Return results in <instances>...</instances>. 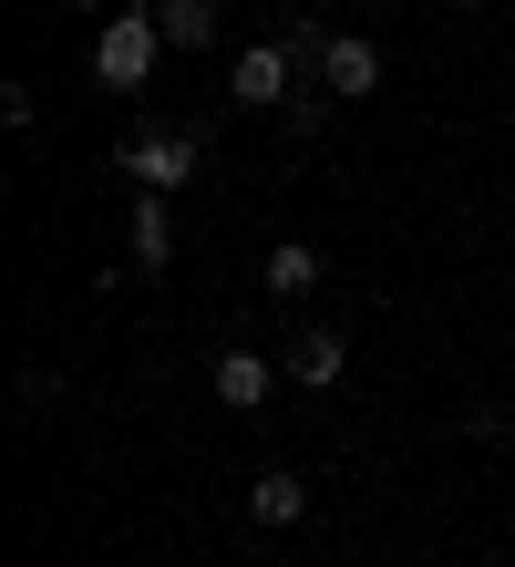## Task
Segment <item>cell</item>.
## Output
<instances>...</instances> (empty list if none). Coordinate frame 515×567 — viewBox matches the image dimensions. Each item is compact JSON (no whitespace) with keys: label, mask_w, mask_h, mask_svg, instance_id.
Here are the masks:
<instances>
[{"label":"cell","mask_w":515,"mask_h":567,"mask_svg":"<svg viewBox=\"0 0 515 567\" xmlns=\"http://www.w3.org/2000/svg\"><path fill=\"white\" fill-rule=\"evenodd\" d=\"M464 433H474V444H505V403H474V413H454Z\"/></svg>","instance_id":"obj_12"},{"label":"cell","mask_w":515,"mask_h":567,"mask_svg":"<svg viewBox=\"0 0 515 567\" xmlns=\"http://www.w3.org/2000/svg\"><path fill=\"white\" fill-rule=\"evenodd\" d=\"M361 11H392V0H361Z\"/></svg>","instance_id":"obj_14"},{"label":"cell","mask_w":515,"mask_h":567,"mask_svg":"<svg viewBox=\"0 0 515 567\" xmlns=\"http://www.w3.org/2000/svg\"><path fill=\"white\" fill-rule=\"evenodd\" d=\"M299 83H309V73H299V52H289V42H248V52L227 62V104H248V114H279Z\"/></svg>","instance_id":"obj_2"},{"label":"cell","mask_w":515,"mask_h":567,"mask_svg":"<svg viewBox=\"0 0 515 567\" xmlns=\"http://www.w3.org/2000/svg\"><path fill=\"white\" fill-rule=\"evenodd\" d=\"M320 124H330V93H320V83H299L289 104H279V135H289V145H320Z\"/></svg>","instance_id":"obj_11"},{"label":"cell","mask_w":515,"mask_h":567,"mask_svg":"<svg viewBox=\"0 0 515 567\" xmlns=\"http://www.w3.org/2000/svg\"><path fill=\"white\" fill-rule=\"evenodd\" d=\"M258 279H268V299H309V289L330 279V248L289 238V248H268V258H258Z\"/></svg>","instance_id":"obj_8"},{"label":"cell","mask_w":515,"mask_h":567,"mask_svg":"<svg viewBox=\"0 0 515 567\" xmlns=\"http://www.w3.org/2000/svg\"><path fill=\"white\" fill-rule=\"evenodd\" d=\"M268 11H289V0H268Z\"/></svg>","instance_id":"obj_15"},{"label":"cell","mask_w":515,"mask_h":567,"mask_svg":"<svg viewBox=\"0 0 515 567\" xmlns=\"http://www.w3.org/2000/svg\"><path fill=\"white\" fill-rule=\"evenodd\" d=\"M248 516H258V526H299V516H309V475H289V464H268V475L248 485Z\"/></svg>","instance_id":"obj_9"},{"label":"cell","mask_w":515,"mask_h":567,"mask_svg":"<svg viewBox=\"0 0 515 567\" xmlns=\"http://www.w3.org/2000/svg\"><path fill=\"white\" fill-rule=\"evenodd\" d=\"M309 83H320L330 104H361V93H382V52H371L361 31H330L320 62H309Z\"/></svg>","instance_id":"obj_3"},{"label":"cell","mask_w":515,"mask_h":567,"mask_svg":"<svg viewBox=\"0 0 515 567\" xmlns=\"http://www.w3.org/2000/svg\"><path fill=\"white\" fill-rule=\"evenodd\" d=\"M279 372L299 392H330L340 372H351V341H340V330H289V341H279Z\"/></svg>","instance_id":"obj_5"},{"label":"cell","mask_w":515,"mask_h":567,"mask_svg":"<svg viewBox=\"0 0 515 567\" xmlns=\"http://www.w3.org/2000/svg\"><path fill=\"white\" fill-rule=\"evenodd\" d=\"M165 62V21L155 11H114L93 31V83L103 93H145V73Z\"/></svg>","instance_id":"obj_1"},{"label":"cell","mask_w":515,"mask_h":567,"mask_svg":"<svg viewBox=\"0 0 515 567\" xmlns=\"http://www.w3.org/2000/svg\"><path fill=\"white\" fill-rule=\"evenodd\" d=\"M124 248H134V269H145V279L176 269V217H165V196H155V186H134V227H124Z\"/></svg>","instance_id":"obj_6"},{"label":"cell","mask_w":515,"mask_h":567,"mask_svg":"<svg viewBox=\"0 0 515 567\" xmlns=\"http://www.w3.org/2000/svg\"><path fill=\"white\" fill-rule=\"evenodd\" d=\"M62 11H103V0H62Z\"/></svg>","instance_id":"obj_13"},{"label":"cell","mask_w":515,"mask_h":567,"mask_svg":"<svg viewBox=\"0 0 515 567\" xmlns=\"http://www.w3.org/2000/svg\"><path fill=\"white\" fill-rule=\"evenodd\" d=\"M268 382H279V361H268V351H248V341L217 351V403H227V413H258Z\"/></svg>","instance_id":"obj_7"},{"label":"cell","mask_w":515,"mask_h":567,"mask_svg":"<svg viewBox=\"0 0 515 567\" xmlns=\"http://www.w3.org/2000/svg\"><path fill=\"white\" fill-rule=\"evenodd\" d=\"M114 165H124L134 186H155V196H176V186L196 176V135H124V145H114Z\"/></svg>","instance_id":"obj_4"},{"label":"cell","mask_w":515,"mask_h":567,"mask_svg":"<svg viewBox=\"0 0 515 567\" xmlns=\"http://www.w3.org/2000/svg\"><path fill=\"white\" fill-rule=\"evenodd\" d=\"M155 21H165V52H206L217 42V0H155Z\"/></svg>","instance_id":"obj_10"}]
</instances>
